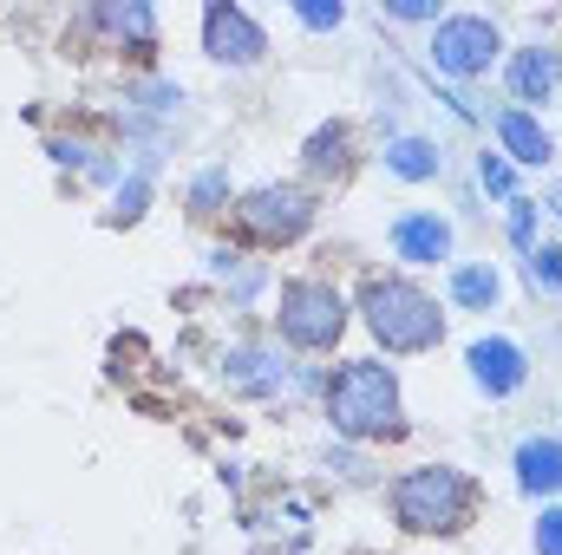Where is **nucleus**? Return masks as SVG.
<instances>
[{
    "label": "nucleus",
    "instance_id": "1",
    "mask_svg": "<svg viewBox=\"0 0 562 555\" xmlns=\"http://www.w3.org/2000/svg\"><path fill=\"white\" fill-rule=\"evenodd\" d=\"M360 314H367V327H373V340L386 353H425V347L445 340L438 301L425 287H413L406 275H373L360 287Z\"/></svg>",
    "mask_w": 562,
    "mask_h": 555
},
{
    "label": "nucleus",
    "instance_id": "2",
    "mask_svg": "<svg viewBox=\"0 0 562 555\" xmlns=\"http://www.w3.org/2000/svg\"><path fill=\"white\" fill-rule=\"evenodd\" d=\"M327 418L340 438H393L400 431V380L380 360H347L327 386Z\"/></svg>",
    "mask_w": 562,
    "mask_h": 555
},
{
    "label": "nucleus",
    "instance_id": "3",
    "mask_svg": "<svg viewBox=\"0 0 562 555\" xmlns=\"http://www.w3.org/2000/svg\"><path fill=\"white\" fill-rule=\"evenodd\" d=\"M471 503H477V490L451 464H425V471H406L393 484V517L413 536H451V530H464L471 523Z\"/></svg>",
    "mask_w": 562,
    "mask_h": 555
},
{
    "label": "nucleus",
    "instance_id": "4",
    "mask_svg": "<svg viewBox=\"0 0 562 555\" xmlns=\"http://www.w3.org/2000/svg\"><path fill=\"white\" fill-rule=\"evenodd\" d=\"M347 327V301L327 281H288L281 287V340L301 353H327Z\"/></svg>",
    "mask_w": 562,
    "mask_h": 555
},
{
    "label": "nucleus",
    "instance_id": "5",
    "mask_svg": "<svg viewBox=\"0 0 562 555\" xmlns=\"http://www.w3.org/2000/svg\"><path fill=\"white\" fill-rule=\"evenodd\" d=\"M497 26L484 20V13H451V20H438V33H431V59H438V72H451V79H471V72H484L491 59H497Z\"/></svg>",
    "mask_w": 562,
    "mask_h": 555
},
{
    "label": "nucleus",
    "instance_id": "6",
    "mask_svg": "<svg viewBox=\"0 0 562 555\" xmlns=\"http://www.w3.org/2000/svg\"><path fill=\"white\" fill-rule=\"evenodd\" d=\"M236 216H243V229L262 236V242H294V236H307L314 203H307V190H294V183H269V190L243 196Z\"/></svg>",
    "mask_w": 562,
    "mask_h": 555
},
{
    "label": "nucleus",
    "instance_id": "7",
    "mask_svg": "<svg viewBox=\"0 0 562 555\" xmlns=\"http://www.w3.org/2000/svg\"><path fill=\"white\" fill-rule=\"evenodd\" d=\"M203 53L223 59V66H256L269 53V39H262V26L243 7H210L203 13Z\"/></svg>",
    "mask_w": 562,
    "mask_h": 555
},
{
    "label": "nucleus",
    "instance_id": "8",
    "mask_svg": "<svg viewBox=\"0 0 562 555\" xmlns=\"http://www.w3.org/2000/svg\"><path fill=\"white\" fill-rule=\"evenodd\" d=\"M471 380H477L491 399H510V393L530 380V360H524L517 340H477V347H471Z\"/></svg>",
    "mask_w": 562,
    "mask_h": 555
},
{
    "label": "nucleus",
    "instance_id": "9",
    "mask_svg": "<svg viewBox=\"0 0 562 555\" xmlns=\"http://www.w3.org/2000/svg\"><path fill=\"white\" fill-rule=\"evenodd\" d=\"M393 249H400V262H445L451 256V223L445 216H400Z\"/></svg>",
    "mask_w": 562,
    "mask_h": 555
},
{
    "label": "nucleus",
    "instance_id": "10",
    "mask_svg": "<svg viewBox=\"0 0 562 555\" xmlns=\"http://www.w3.org/2000/svg\"><path fill=\"white\" fill-rule=\"evenodd\" d=\"M517 484H524V497H562V444L557 438H530L517 451Z\"/></svg>",
    "mask_w": 562,
    "mask_h": 555
},
{
    "label": "nucleus",
    "instance_id": "11",
    "mask_svg": "<svg viewBox=\"0 0 562 555\" xmlns=\"http://www.w3.org/2000/svg\"><path fill=\"white\" fill-rule=\"evenodd\" d=\"M557 86H562V59L550 53V46H530V53L510 59V92H517L524 105H543Z\"/></svg>",
    "mask_w": 562,
    "mask_h": 555
},
{
    "label": "nucleus",
    "instance_id": "12",
    "mask_svg": "<svg viewBox=\"0 0 562 555\" xmlns=\"http://www.w3.org/2000/svg\"><path fill=\"white\" fill-rule=\"evenodd\" d=\"M497 138H504V150L517 157V163H550V132L530 118V112H497Z\"/></svg>",
    "mask_w": 562,
    "mask_h": 555
},
{
    "label": "nucleus",
    "instance_id": "13",
    "mask_svg": "<svg viewBox=\"0 0 562 555\" xmlns=\"http://www.w3.org/2000/svg\"><path fill=\"white\" fill-rule=\"evenodd\" d=\"M497 294H504V281H497L491 262H471V269L451 275V301L458 307H497Z\"/></svg>",
    "mask_w": 562,
    "mask_h": 555
},
{
    "label": "nucleus",
    "instance_id": "14",
    "mask_svg": "<svg viewBox=\"0 0 562 555\" xmlns=\"http://www.w3.org/2000/svg\"><path fill=\"white\" fill-rule=\"evenodd\" d=\"M386 170L406 177V183H425V177H438V150H431L425 138H400L393 150H386Z\"/></svg>",
    "mask_w": 562,
    "mask_h": 555
},
{
    "label": "nucleus",
    "instance_id": "15",
    "mask_svg": "<svg viewBox=\"0 0 562 555\" xmlns=\"http://www.w3.org/2000/svg\"><path fill=\"white\" fill-rule=\"evenodd\" d=\"M307 170L314 177H340L347 170V132H314L307 138Z\"/></svg>",
    "mask_w": 562,
    "mask_h": 555
},
{
    "label": "nucleus",
    "instance_id": "16",
    "mask_svg": "<svg viewBox=\"0 0 562 555\" xmlns=\"http://www.w3.org/2000/svg\"><path fill=\"white\" fill-rule=\"evenodd\" d=\"M530 281L543 294H562V249H530Z\"/></svg>",
    "mask_w": 562,
    "mask_h": 555
},
{
    "label": "nucleus",
    "instance_id": "17",
    "mask_svg": "<svg viewBox=\"0 0 562 555\" xmlns=\"http://www.w3.org/2000/svg\"><path fill=\"white\" fill-rule=\"evenodd\" d=\"M477 177H484V190H491V196H510V190H517V177H510V163H504V157H484V163H477Z\"/></svg>",
    "mask_w": 562,
    "mask_h": 555
},
{
    "label": "nucleus",
    "instance_id": "18",
    "mask_svg": "<svg viewBox=\"0 0 562 555\" xmlns=\"http://www.w3.org/2000/svg\"><path fill=\"white\" fill-rule=\"evenodd\" d=\"M510 236H517L524 249H537V203H524V196L510 203Z\"/></svg>",
    "mask_w": 562,
    "mask_h": 555
},
{
    "label": "nucleus",
    "instance_id": "19",
    "mask_svg": "<svg viewBox=\"0 0 562 555\" xmlns=\"http://www.w3.org/2000/svg\"><path fill=\"white\" fill-rule=\"evenodd\" d=\"M537 555H562V510H543V523H537Z\"/></svg>",
    "mask_w": 562,
    "mask_h": 555
},
{
    "label": "nucleus",
    "instance_id": "20",
    "mask_svg": "<svg viewBox=\"0 0 562 555\" xmlns=\"http://www.w3.org/2000/svg\"><path fill=\"white\" fill-rule=\"evenodd\" d=\"M307 26H340V7H321V0H307V7H294Z\"/></svg>",
    "mask_w": 562,
    "mask_h": 555
},
{
    "label": "nucleus",
    "instance_id": "21",
    "mask_svg": "<svg viewBox=\"0 0 562 555\" xmlns=\"http://www.w3.org/2000/svg\"><path fill=\"white\" fill-rule=\"evenodd\" d=\"M393 13H400V20H438L431 0H393Z\"/></svg>",
    "mask_w": 562,
    "mask_h": 555
},
{
    "label": "nucleus",
    "instance_id": "22",
    "mask_svg": "<svg viewBox=\"0 0 562 555\" xmlns=\"http://www.w3.org/2000/svg\"><path fill=\"white\" fill-rule=\"evenodd\" d=\"M557 203H562V190H557Z\"/></svg>",
    "mask_w": 562,
    "mask_h": 555
}]
</instances>
